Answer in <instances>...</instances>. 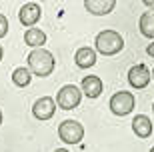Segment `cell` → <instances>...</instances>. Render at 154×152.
<instances>
[{
    "label": "cell",
    "mask_w": 154,
    "mask_h": 152,
    "mask_svg": "<svg viewBox=\"0 0 154 152\" xmlns=\"http://www.w3.org/2000/svg\"><path fill=\"white\" fill-rule=\"evenodd\" d=\"M28 70L30 74H34V76H40V78H44V76H50L54 72V66H56V60L52 56L50 50H46V48H34V50L28 54Z\"/></svg>",
    "instance_id": "obj_1"
},
{
    "label": "cell",
    "mask_w": 154,
    "mask_h": 152,
    "mask_svg": "<svg viewBox=\"0 0 154 152\" xmlns=\"http://www.w3.org/2000/svg\"><path fill=\"white\" fill-rule=\"evenodd\" d=\"M96 50L104 56H114L124 48V38L116 30H102L96 34Z\"/></svg>",
    "instance_id": "obj_2"
},
{
    "label": "cell",
    "mask_w": 154,
    "mask_h": 152,
    "mask_svg": "<svg viewBox=\"0 0 154 152\" xmlns=\"http://www.w3.org/2000/svg\"><path fill=\"white\" fill-rule=\"evenodd\" d=\"M58 138L64 144H78L84 138V126L78 120H64L58 126Z\"/></svg>",
    "instance_id": "obj_3"
},
{
    "label": "cell",
    "mask_w": 154,
    "mask_h": 152,
    "mask_svg": "<svg viewBox=\"0 0 154 152\" xmlns=\"http://www.w3.org/2000/svg\"><path fill=\"white\" fill-rule=\"evenodd\" d=\"M80 100H82L80 88H76L74 84H66V86H62V88L58 90L54 102H56L62 110H72V108H76L80 104Z\"/></svg>",
    "instance_id": "obj_4"
},
{
    "label": "cell",
    "mask_w": 154,
    "mask_h": 152,
    "mask_svg": "<svg viewBox=\"0 0 154 152\" xmlns=\"http://www.w3.org/2000/svg\"><path fill=\"white\" fill-rule=\"evenodd\" d=\"M136 104V98L132 92H126V90H120L116 92L112 98H110V110L116 114V116H126V114L132 112V108Z\"/></svg>",
    "instance_id": "obj_5"
},
{
    "label": "cell",
    "mask_w": 154,
    "mask_h": 152,
    "mask_svg": "<svg viewBox=\"0 0 154 152\" xmlns=\"http://www.w3.org/2000/svg\"><path fill=\"white\" fill-rule=\"evenodd\" d=\"M150 78H152V74H150V68L146 66V64H136V66H132L130 70H128V82H130V86L136 88V90L146 88Z\"/></svg>",
    "instance_id": "obj_6"
},
{
    "label": "cell",
    "mask_w": 154,
    "mask_h": 152,
    "mask_svg": "<svg viewBox=\"0 0 154 152\" xmlns=\"http://www.w3.org/2000/svg\"><path fill=\"white\" fill-rule=\"evenodd\" d=\"M56 112V102L52 96H42L34 102L32 106V114H34L36 120H50Z\"/></svg>",
    "instance_id": "obj_7"
},
{
    "label": "cell",
    "mask_w": 154,
    "mask_h": 152,
    "mask_svg": "<svg viewBox=\"0 0 154 152\" xmlns=\"http://www.w3.org/2000/svg\"><path fill=\"white\" fill-rule=\"evenodd\" d=\"M40 16H42V8H40L36 2H26V4L20 8V12H18V20H20V24L28 26V28H32V26L38 22Z\"/></svg>",
    "instance_id": "obj_8"
},
{
    "label": "cell",
    "mask_w": 154,
    "mask_h": 152,
    "mask_svg": "<svg viewBox=\"0 0 154 152\" xmlns=\"http://www.w3.org/2000/svg\"><path fill=\"white\" fill-rule=\"evenodd\" d=\"M116 6V0H86L84 8L94 16H104V14H110Z\"/></svg>",
    "instance_id": "obj_9"
},
{
    "label": "cell",
    "mask_w": 154,
    "mask_h": 152,
    "mask_svg": "<svg viewBox=\"0 0 154 152\" xmlns=\"http://www.w3.org/2000/svg\"><path fill=\"white\" fill-rule=\"evenodd\" d=\"M104 90V84L102 80H100V76H84L82 78V94L88 96V98H98V96L102 94Z\"/></svg>",
    "instance_id": "obj_10"
},
{
    "label": "cell",
    "mask_w": 154,
    "mask_h": 152,
    "mask_svg": "<svg viewBox=\"0 0 154 152\" xmlns=\"http://www.w3.org/2000/svg\"><path fill=\"white\" fill-rule=\"evenodd\" d=\"M74 62H76L78 68H92L96 64V50L94 48H88V46H82V48L76 50Z\"/></svg>",
    "instance_id": "obj_11"
},
{
    "label": "cell",
    "mask_w": 154,
    "mask_h": 152,
    "mask_svg": "<svg viewBox=\"0 0 154 152\" xmlns=\"http://www.w3.org/2000/svg\"><path fill=\"white\" fill-rule=\"evenodd\" d=\"M132 130L138 138H148L152 134V120L146 116V114H138L132 120Z\"/></svg>",
    "instance_id": "obj_12"
},
{
    "label": "cell",
    "mask_w": 154,
    "mask_h": 152,
    "mask_svg": "<svg viewBox=\"0 0 154 152\" xmlns=\"http://www.w3.org/2000/svg\"><path fill=\"white\" fill-rule=\"evenodd\" d=\"M24 42L30 46V48H42L46 44V34L40 28H28L24 32Z\"/></svg>",
    "instance_id": "obj_13"
},
{
    "label": "cell",
    "mask_w": 154,
    "mask_h": 152,
    "mask_svg": "<svg viewBox=\"0 0 154 152\" xmlns=\"http://www.w3.org/2000/svg\"><path fill=\"white\" fill-rule=\"evenodd\" d=\"M138 28H140V34H142V36H146V38H154V10L144 12L142 16H140Z\"/></svg>",
    "instance_id": "obj_14"
},
{
    "label": "cell",
    "mask_w": 154,
    "mask_h": 152,
    "mask_svg": "<svg viewBox=\"0 0 154 152\" xmlns=\"http://www.w3.org/2000/svg\"><path fill=\"white\" fill-rule=\"evenodd\" d=\"M12 82H14L16 86H20V88H24V86H28L30 82H32V74H30L28 68L20 66V68H16V70L12 72Z\"/></svg>",
    "instance_id": "obj_15"
},
{
    "label": "cell",
    "mask_w": 154,
    "mask_h": 152,
    "mask_svg": "<svg viewBox=\"0 0 154 152\" xmlns=\"http://www.w3.org/2000/svg\"><path fill=\"white\" fill-rule=\"evenodd\" d=\"M8 28H10V26H8V18L0 12V38H4L6 34H8Z\"/></svg>",
    "instance_id": "obj_16"
},
{
    "label": "cell",
    "mask_w": 154,
    "mask_h": 152,
    "mask_svg": "<svg viewBox=\"0 0 154 152\" xmlns=\"http://www.w3.org/2000/svg\"><path fill=\"white\" fill-rule=\"evenodd\" d=\"M146 54H148V56H152V58H154V42H150V44L146 46Z\"/></svg>",
    "instance_id": "obj_17"
},
{
    "label": "cell",
    "mask_w": 154,
    "mask_h": 152,
    "mask_svg": "<svg viewBox=\"0 0 154 152\" xmlns=\"http://www.w3.org/2000/svg\"><path fill=\"white\" fill-rule=\"evenodd\" d=\"M144 6L150 8V10H154V0H144Z\"/></svg>",
    "instance_id": "obj_18"
},
{
    "label": "cell",
    "mask_w": 154,
    "mask_h": 152,
    "mask_svg": "<svg viewBox=\"0 0 154 152\" xmlns=\"http://www.w3.org/2000/svg\"><path fill=\"white\" fill-rule=\"evenodd\" d=\"M2 56H4V48L0 46V60H2Z\"/></svg>",
    "instance_id": "obj_19"
},
{
    "label": "cell",
    "mask_w": 154,
    "mask_h": 152,
    "mask_svg": "<svg viewBox=\"0 0 154 152\" xmlns=\"http://www.w3.org/2000/svg\"><path fill=\"white\" fill-rule=\"evenodd\" d=\"M54 152H68L66 148H58V150H54Z\"/></svg>",
    "instance_id": "obj_20"
},
{
    "label": "cell",
    "mask_w": 154,
    "mask_h": 152,
    "mask_svg": "<svg viewBox=\"0 0 154 152\" xmlns=\"http://www.w3.org/2000/svg\"><path fill=\"white\" fill-rule=\"evenodd\" d=\"M2 118H4V116H2V110H0V124H2Z\"/></svg>",
    "instance_id": "obj_21"
},
{
    "label": "cell",
    "mask_w": 154,
    "mask_h": 152,
    "mask_svg": "<svg viewBox=\"0 0 154 152\" xmlns=\"http://www.w3.org/2000/svg\"><path fill=\"white\" fill-rule=\"evenodd\" d=\"M150 74H152V80H154V70H152V72H150Z\"/></svg>",
    "instance_id": "obj_22"
},
{
    "label": "cell",
    "mask_w": 154,
    "mask_h": 152,
    "mask_svg": "<svg viewBox=\"0 0 154 152\" xmlns=\"http://www.w3.org/2000/svg\"><path fill=\"white\" fill-rule=\"evenodd\" d=\"M150 152H154V148H150Z\"/></svg>",
    "instance_id": "obj_23"
},
{
    "label": "cell",
    "mask_w": 154,
    "mask_h": 152,
    "mask_svg": "<svg viewBox=\"0 0 154 152\" xmlns=\"http://www.w3.org/2000/svg\"><path fill=\"white\" fill-rule=\"evenodd\" d=\"M152 110H154V102H152Z\"/></svg>",
    "instance_id": "obj_24"
}]
</instances>
